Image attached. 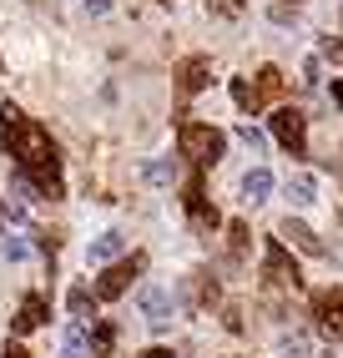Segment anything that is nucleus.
<instances>
[{"mask_svg":"<svg viewBox=\"0 0 343 358\" xmlns=\"http://www.w3.org/2000/svg\"><path fill=\"white\" fill-rule=\"evenodd\" d=\"M141 268H146V257H141V252L121 257V262H106L102 278H96V298H121V293L132 288V278H141Z\"/></svg>","mask_w":343,"mask_h":358,"instance_id":"obj_4","label":"nucleus"},{"mask_svg":"<svg viewBox=\"0 0 343 358\" xmlns=\"http://www.w3.org/2000/svg\"><path fill=\"white\" fill-rule=\"evenodd\" d=\"M81 6H86L91 15H106V10H111V0H81Z\"/></svg>","mask_w":343,"mask_h":358,"instance_id":"obj_26","label":"nucleus"},{"mask_svg":"<svg viewBox=\"0 0 343 358\" xmlns=\"http://www.w3.org/2000/svg\"><path fill=\"white\" fill-rule=\"evenodd\" d=\"M212 15H223V20H237L242 15V0H207Z\"/></svg>","mask_w":343,"mask_h":358,"instance_id":"obj_21","label":"nucleus"},{"mask_svg":"<svg viewBox=\"0 0 343 358\" xmlns=\"http://www.w3.org/2000/svg\"><path fill=\"white\" fill-rule=\"evenodd\" d=\"M121 248H127V237H121V232H102V237H96V243L86 248V257L96 262V268H106V262L121 257Z\"/></svg>","mask_w":343,"mask_h":358,"instance_id":"obj_10","label":"nucleus"},{"mask_svg":"<svg viewBox=\"0 0 343 358\" xmlns=\"http://www.w3.org/2000/svg\"><path fill=\"white\" fill-rule=\"evenodd\" d=\"M136 303H141V313H146V323H152V328H167V323H172V293H167V288L146 282V288L136 293Z\"/></svg>","mask_w":343,"mask_h":358,"instance_id":"obj_8","label":"nucleus"},{"mask_svg":"<svg viewBox=\"0 0 343 358\" xmlns=\"http://www.w3.org/2000/svg\"><path fill=\"white\" fill-rule=\"evenodd\" d=\"M288 202H293V207H313V202H318V182H313L308 172H293V177H288Z\"/></svg>","mask_w":343,"mask_h":358,"instance_id":"obj_13","label":"nucleus"},{"mask_svg":"<svg viewBox=\"0 0 343 358\" xmlns=\"http://www.w3.org/2000/svg\"><path fill=\"white\" fill-rule=\"evenodd\" d=\"M313 318H318V328H323L333 343H343V293L338 288L313 293Z\"/></svg>","mask_w":343,"mask_h":358,"instance_id":"obj_5","label":"nucleus"},{"mask_svg":"<svg viewBox=\"0 0 343 358\" xmlns=\"http://www.w3.org/2000/svg\"><path fill=\"white\" fill-rule=\"evenodd\" d=\"M262 278L273 282V288H303L298 262L288 257V248L278 243V237H267V243H262Z\"/></svg>","mask_w":343,"mask_h":358,"instance_id":"obj_3","label":"nucleus"},{"mask_svg":"<svg viewBox=\"0 0 343 358\" xmlns=\"http://www.w3.org/2000/svg\"><path fill=\"white\" fill-rule=\"evenodd\" d=\"M146 182H172V162H152L146 166Z\"/></svg>","mask_w":343,"mask_h":358,"instance_id":"obj_24","label":"nucleus"},{"mask_svg":"<svg viewBox=\"0 0 343 358\" xmlns=\"http://www.w3.org/2000/svg\"><path fill=\"white\" fill-rule=\"evenodd\" d=\"M333 101H338V106H343V76H338V81H333Z\"/></svg>","mask_w":343,"mask_h":358,"instance_id":"obj_28","label":"nucleus"},{"mask_svg":"<svg viewBox=\"0 0 343 358\" xmlns=\"http://www.w3.org/2000/svg\"><path fill=\"white\" fill-rule=\"evenodd\" d=\"M61 353H66V358H91V333H86L81 323H71V328L61 333Z\"/></svg>","mask_w":343,"mask_h":358,"instance_id":"obj_14","label":"nucleus"},{"mask_svg":"<svg viewBox=\"0 0 343 358\" xmlns=\"http://www.w3.org/2000/svg\"><path fill=\"white\" fill-rule=\"evenodd\" d=\"M232 101H237V106H242V111H248V116H253V111H258V106H262V101H258V91H253V86H248V81H242V76H237V81H232Z\"/></svg>","mask_w":343,"mask_h":358,"instance_id":"obj_19","label":"nucleus"},{"mask_svg":"<svg viewBox=\"0 0 343 358\" xmlns=\"http://www.w3.org/2000/svg\"><path fill=\"white\" fill-rule=\"evenodd\" d=\"M237 141H242V147H253V152H262V147H267V136H262L258 127H237Z\"/></svg>","mask_w":343,"mask_h":358,"instance_id":"obj_22","label":"nucleus"},{"mask_svg":"<svg viewBox=\"0 0 343 358\" xmlns=\"http://www.w3.org/2000/svg\"><path fill=\"white\" fill-rule=\"evenodd\" d=\"M41 323H46V298L31 293L26 303H20V313H15V333H36Z\"/></svg>","mask_w":343,"mask_h":358,"instance_id":"obj_11","label":"nucleus"},{"mask_svg":"<svg viewBox=\"0 0 343 358\" xmlns=\"http://www.w3.org/2000/svg\"><path fill=\"white\" fill-rule=\"evenodd\" d=\"M318 56H323V61H343V41H323V45H318Z\"/></svg>","mask_w":343,"mask_h":358,"instance_id":"obj_25","label":"nucleus"},{"mask_svg":"<svg viewBox=\"0 0 343 358\" xmlns=\"http://www.w3.org/2000/svg\"><path fill=\"white\" fill-rule=\"evenodd\" d=\"M177 147H182V157H192L197 166H212V162H223V152H227V136L217 131V127H207V122H182V131H177Z\"/></svg>","mask_w":343,"mask_h":358,"instance_id":"obj_2","label":"nucleus"},{"mask_svg":"<svg viewBox=\"0 0 343 358\" xmlns=\"http://www.w3.org/2000/svg\"><path fill=\"white\" fill-rule=\"evenodd\" d=\"M293 6H298V0H293Z\"/></svg>","mask_w":343,"mask_h":358,"instance_id":"obj_30","label":"nucleus"},{"mask_svg":"<svg viewBox=\"0 0 343 358\" xmlns=\"http://www.w3.org/2000/svg\"><path fill=\"white\" fill-rule=\"evenodd\" d=\"M253 91H258V101L278 96V91H283V71H278V66H262V71H258V86H253Z\"/></svg>","mask_w":343,"mask_h":358,"instance_id":"obj_16","label":"nucleus"},{"mask_svg":"<svg viewBox=\"0 0 343 358\" xmlns=\"http://www.w3.org/2000/svg\"><path fill=\"white\" fill-rule=\"evenodd\" d=\"M111 343H116V328L111 323H96L91 328V353H111Z\"/></svg>","mask_w":343,"mask_h":358,"instance_id":"obj_20","label":"nucleus"},{"mask_svg":"<svg viewBox=\"0 0 343 358\" xmlns=\"http://www.w3.org/2000/svg\"><path fill=\"white\" fill-rule=\"evenodd\" d=\"M267 192H273V172H267V166H253V172L242 177V197L258 207V202H267Z\"/></svg>","mask_w":343,"mask_h":358,"instance_id":"obj_12","label":"nucleus"},{"mask_svg":"<svg viewBox=\"0 0 343 358\" xmlns=\"http://www.w3.org/2000/svg\"><path fill=\"white\" fill-rule=\"evenodd\" d=\"M66 308H71V318H86V313H96V293L91 288H71Z\"/></svg>","mask_w":343,"mask_h":358,"instance_id":"obj_17","label":"nucleus"},{"mask_svg":"<svg viewBox=\"0 0 343 358\" xmlns=\"http://www.w3.org/2000/svg\"><path fill=\"white\" fill-rule=\"evenodd\" d=\"M283 237H293V243H298L308 257H323V243H318V232H313V227H303V222H293V217H288V222H283Z\"/></svg>","mask_w":343,"mask_h":358,"instance_id":"obj_15","label":"nucleus"},{"mask_svg":"<svg viewBox=\"0 0 343 358\" xmlns=\"http://www.w3.org/2000/svg\"><path fill=\"white\" fill-rule=\"evenodd\" d=\"M273 136L283 141V147H288L293 157H303V152H308V131H303V116L293 111V106H278V111H273Z\"/></svg>","mask_w":343,"mask_h":358,"instance_id":"obj_7","label":"nucleus"},{"mask_svg":"<svg viewBox=\"0 0 343 358\" xmlns=\"http://www.w3.org/2000/svg\"><path fill=\"white\" fill-rule=\"evenodd\" d=\"M146 358H172V353L167 348H146Z\"/></svg>","mask_w":343,"mask_h":358,"instance_id":"obj_29","label":"nucleus"},{"mask_svg":"<svg viewBox=\"0 0 343 358\" xmlns=\"http://www.w3.org/2000/svg\"><path fill=\"white\" fill-rule=\"evenodd\" d=\"M187 217H192V227L197 232H212L217 227V207H207V187H202V172H192L187 177Z\"/></svg>","mask_w":343,"mask_h":358,"instance_id":"obj_6","label":"nucleus"},{"mask_svg":"<svg viewBox=\"0 0 343 358\" xmlns=\"http://www.w3.org/2000/svg\"><path fill=\"white\" fill-rule=\"evenodd\" d=\"M26 252H31V243H26V237H20V232H10V227H6V237H0V257H10V262H20Z\"/></svg>","mask_w":343,"mask_h":358,"instance_id":"obj_18","label":"nucleus"},{"mask_svg":"<svg viewBox=\"0 0 343 358\" xmlns=\"http://www.w3.org/2000/svg\"><path fill=\"white\" fill-rule=\"evenodd\" d=\"M0 358H31V353H26V348H15V343H10V348H6V353H0Z\"/></svg>","mask_w":343,"mask_h":358,"instance_id":"obj_27","label":"nucleus"},{"mask_svg":"<svg viewBox=\"0 0 343 358\" xmlns=\"http://www.w3.org/2000/svg\"><path fill=\"white\" fill-rule=\"evenodd\" d=\"M212 81V61L207 56H187L177 66V86H182V96H197V91Z\"/></svg>","mask_w":343,"mask_h":358,"instance_id":"obj_9","label":"nucleus"},{"mask_svg":"<svg viewBox=\"0 0 343 358\" xmlns=\"http://www.w3.org/2000/svg\"><path fill=\"white\" fill-rule=\"evenodd\" d=\"M0 131H6V152L15 157V172L26 177L41 197H61V157H56V141L41 122H31L20 106H0Z\"/></svg>","mask_w":343,"mask_h":358,"instance_id":"obj_1","label":"nucleus"},{"mask_svg":"<svg viewBox=\"0 0 343 358\" xmlns=\"http://www.w3.org/2000/svg\"><path fill=\"white\" fill-rule=\"evenodd\" d=\"M283 353H298V358H308V338H303V333H288V338H283Z\"/></svg>","mask_w":343,"mask_h":358,"instance_id":"obj_23","label":"nucleus"}]
</instances>
